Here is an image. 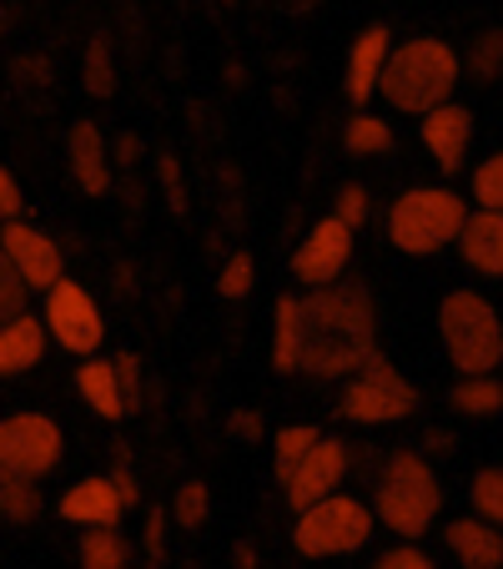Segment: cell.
Returning <instances> with one entry per match:
<instances>
[{
    "label": "cell",
    "instance_id": "1",
    "mask_svg": "<svg viewBox=\"0 0 503 569\" xmlns=\"http://www.w3.org/2000/svg\"><path fill=\"white\" fill-rule=\"evenodd\" d=\"M302 318H308L302 373L353 378L378 353V302L363 278H338L328 288H308L302 292Z\"/></svg>",
    "mask_w": 503,
    "mask_h": 569
},
{
    "label": "cell",
    "instance_id": "2",
    "mask_svg": "<svg viewBox=\"0 0 503 569\" xmlns=\"http://www.w3.org/2000/svg\"><path fill=\"white\" fill-rule=\"evenodd\" d=\"M368 505L378 515V529L418 545L443 515V479L423 449H388L378 459L373 499Z\"/></svg>",
    "mask_w": 503,
    "mask_h": 569
},
{
    "label": "cell",
    "instance_id": "3",
    "mask_svg": "<svg viewBox=\"0 0 503 569\" xmlns=\"http://www.w3.org/2000/svg\"><path fill=\"white\" fill-rule=\"evenodd\" d=\"M463 81V56L453 51L443 36H408V41L393 46L383 71V91L378 97L388 101V111L398 117H429V111L449 107L453 91Z\"/></svg>",
    "mask_w": 503,
    "mask_h": 569
},
{
    "label": "cell",
    "instance_id": "4",
    "mask_svg": "<svg viewBox=\"0 0 503 569\" xmlns=\"http://www.w3.org/2000/svg\"><path fill=\"white\" fill-rule=\"evenodd\" d=\"M439 338L459 378H483L503 368V318L479 288H453L439 302Z\"/></svg>",
    "mask_w": 503,
    "mask_h": 569
},
{
    "label": "cell",
    "instance_id": "5",
    "mask_svg": "<svg viewBox=\"0 0 503 569\" xmlns=\"http://www.w3.org/2000/svg\"><path fill=\"white\" fill-rule=\"evenodd\" d=\"M469 212L473 207L453 187H408L388 207V242L408 258H433L443 248H459Z\"/></svg>",
    "mask_w": 503,
    "mask_h": 569
},
{
    "label": "cell",
    "instance_id": "6",
    "mask_svg": "<svg viewBox=\"0 0 503 569\" xmlns=\"http://www.w3.org/2000/svg\"><path fill=\"white\" fill-rule=\"evenodd\" d=\"M373 535H378L373 505H363V499H353V495H332L292 519V545L308 559L358 555L363 545H373Z\"/></svg>",
    "mask_w": 503,
    "mask_h": 569
},
{
    "label": "cell",
    "instance_id": "7",
    "mask_svg": "<svg viewBox=\"0 0 503 569\" xmlns=\"http://www.w3.org/2000/svg\"><path fill=\"white\" fill-rule=\"evenodd\" d=\"M418 388L388 363L383 353L368 358L363 373H353L343 383V398H338V413L348 423H363V429H388V423H403L418 413Z\"/></svg>",
    "mask_w": 503,
    "mask_h": 569
},
{
    "label": "cell",
    "instance_id": "8",
    "mask_svg": "<svg viewBox=\"0 0 503 569\" xmlns=\"http://www.w3.org/2000/svg\"><path fill=\"white\" fill-rule=\"evenodd\" d=\"M41 318L46 333H51L56 348L76 358H97V348L107 343V318H101V302L91 298L76 278H61L51 292L41 298Z\"/></svg>",
    "mask_w": 503,
    "mask_h": 569
},
{
    "label": "cell",
    "instance_id": "9",
    "mask_svg": "<svg viewBox=\"0 0 503 569\" xmlns=\"http://www.w3.org/2000/svg\"><path fill=\"white\" fill-rule=\"evenodd\" d=\"M66 459V433L51 413H11L0 419V469L41 483Z\"/></svg>",
    "mask_w": 503,
    "mask_h": 569
},
{
    "label": "cell",
    "instance_id": "10",
    "mask_svg": "<svg viewBox=\"0 0 503 569\" xmlns=\"http://www.w3.org/2000/svg\"><path fill=\"white\" fill-rule=\"evenodd\" d=\"M353 463H358V453L348 449L338 433H322L318 449H312L308 459H302L298 469L278 483V489H282V499L292 505V515H302V509L322 505V499L343 495V479L353 473Z\"/></svg>",
    "mask_w": 503,
    "mask_h": 569
},
{
    "label": "cell",
    "instance_id": "11",
    "mask_svg": "<svg viewBox=\"0 0 503 569\" xmlns=\"http://www.w3.org/2000/svg\"><path fill=\"white\" fill-rule=\"evenodd\" d=\"M0 248H6V258H11L16 278L26 282V292H41L46 298V292L66 278V248L46 232V227H36V222L0 227Z\"/></svg>",
    "mask_w": 503,
    "mask_h": 569
},
{
    "label": "cell",
    "instance_id": "12",
    "mask_svg": "<svg viewBox=\"0 0 503 569\" xmlns=\"http://www.w3.org/2000/svg\"><path fill=\"white\" fill-rule=\"evenodd\" d=\"M348 258H353V227L328 212L302 232L298 252H292V278L302 288H328V282H338L348 272Z\"/></svg>",
    "mask_w": 503,
    "mask_h": 569
},
{
    "label": "cell",
    "instance_id": "13",
    "mask_svg": "<svg viewBox=\"0 0 503 569\" xmlns=\"http://www.w3.org/2000/svg\"><path fill=\"white\" fill-rule=\"evenodd\" d=\"M393 31H388L383 21L363 26V31L353 36V46H348V71H343V91L348 101H353L358 111L368 107V101L383 91V71H388V56H393Z\"/></svg>",
    "mask_w": 503,
    "mask_h": 569
},
{
    "label": "cell",
    "instance_id": "14",
    "mask_svg": "<svg viewBox=\"0 0 503 569\" xmlns=\"http://www.w3.org/2000/svg\"><path fill=\"white\" fill-rule=\"evenodd\" d=\"M66 167H71V182L87 197L111 192L117 167H111V147H107V137H101V127L91 117L71 121V131H66Z\"/></svg>",
    "mask_w": 503,
    "mask_h": 569
},
{
    "label": "cell",
    "instance_id": "15",
    "mask_svg": "<svg viewBox=\"0 0 503 569\" xmlns=\"http://www.w3.org/2000/svg\"><path fill=\"white\" fill-rule=\"evenodd\" d=\"M418 141L439 161L443 172H463L469 167V151H473V111L463 101H449V107L429 111L423 127H418Z\"/></svg>",
    "mask_w": 503,
    "mask_h": 569
},
{
    "label": "cell",
    "instance_id": "16",
    "mask_svg": "<svg viewBox=\"0 0 503 569\" xmlns=\"http://www.w3.org/2000/svg\"><path fill=\"white\" fill-rule=\"evenodd\" d=\"M56 509H61L66 525H81V529H117L121 515H127V499H121V489L111 483V473H87V479H76L71 489H66Z\"/></svg>",
    "mask_w": 503,
    "mask_h": 569
},
{
    "label": "cell",
    "instance_id": "17",
    "mask_svg": "<svg viewBox=\"0 0 503 569\" xmlns=\"http://www.w3.org/2000/svg\"><path fill=\"white\" fill-rule=\"evenodd\" d=\"M443 545L463 569H503V529L489 519H449L443 525Z\"/></svg>",
    "mask_w": 503,
    "mask_h": 569
},
{
    "label": "cell",
    "instance_id": "18",
    "mask_svg": "<svg viewBox=\"0 0 503 569\" xmlns=\"http://www.w3.org/2000/svg\"><path fill=\"white\" fill-rule=\"evenodd\" d=\"M459 258H463V268L479 272V278H503V212L473 207L469 222H463V237H459Z\"/></svg>",
    "mask_w": 503,
    "mask_h": 569
},
{
    "label": "cell",
    "instance_id": "19",
    "mask_svg": "<svg viewBox=\"0 0 503 569\" xmlns=\"http://www.w3.org/2000/svg\"><path fill=\"white\" fill-rule=\"evenodd\" d=\"M46 348H51V333H46L41 312H21V318L0 322V378L31 373L46 358Z\"/></svg>",
    "mask_w": 503,
    "mask_h": 569
},
{
    "label": "cell",
    "instance_id": "20",
    "mask_svg": "<svg viewBox=\"0 0 503 569\" xmlns=\"http://www.w3.org/2000/svg\"><path fill=\"white\" fill-rule=\"evenodd\" d=\"M76 393L87 398V409L107 423L131 419L127 409V393H121V378H117V358H81L76 368Z\"/></svg>",
    "mask_w": 503,
    "mask_h": 569
},
{
    "label": "cell",
    "instance_id": "21",
    "mask_svg": "<svg viewBox=\"0 0 503 569\" xmlns=\"http://www.w3.org/2000/svg\"><path fill=\"white\" fill-rule=\"evenodd\" d=\"M302 353H308V318H302V298L282 292L272 302V368L282 378L302 373Z\"/></svg>",
    "mask_w": 503,
    "mask_h": 569
},
{
    "label": "cell",
    "instance_id": "22",
    "mask_svg": "<svg viewBox=\"0 0 503 569\" xmlns=\"http://www.w3.org/2000/svg\"><path fill=\"white\" fill-rule=\"evenodd\" d=\"M449 409L459 419H499L503 413V383L499 373H483V378H459L449 388Z\"/></svg>",
    "mask_w": 503,
    "mask_h": 569
},
{
    "label": "cell",
    "instance_id": "23",
    "mask_svg": "<svg viewBox=\"0 0 503 569\" xmlns=\"http://www.w3.org/2000/svg\"><path fill=\"white\" fill-rule=\"evenodd\" d=\"M76 559L81 569H131V545L121 529H81Z\"/></svg>",
    "mask_w": 503,
    "mask_h": 569
},
{
    "label": "cell",
    "instance_id": "24",
    "mask_svg": "<svg viewBox=\"0 0 503 569\" xmlns=\"http://www.w3.org/2000/svg\"><path fill=\"white\" fill-rule=\"evenodd\" d=\"M41 519V483L0 469V525H36Z\"/></svg>",
    "mask_w": 503,
    "mask_h": 569
},
{
    "label": "cell",
    "instance_id": "25",
    "mask_svg": "<svg viewBox=\"0 0 503 569\" xmlns=\"http://www.w3.org/2000/svg\"><path fill=\"white\" fill-rule=\"evenodd\" d=\"M343 147L348 157H383L388 147H393V127H388V117H378V111H353L343 127Z\"/></svg>",
    "mask_w": 503,
    "mask_h": 569
},
{
    "label": "cell",
    "instance_id": "26",
    "mask_svg": "<svg viewBox=\"0 0 503 569\" xmlns=\"http://www.w3.org/2000/svg\"><path fill=\"white\" fill-rule=\"evenodd\" d=\"M81 87H87L97 101H107L111 91H117V56H111L107 31H91L87 56H81Z\"/></svg>",
    "mask_w": 503,
    "mask_h": 569
},
{
    "label": "cell",
    "instance_id": "27",
    "mask_svg": "<svg viewBox=\"0 0 503 569\" xmlns=\"http://www.w3.org/2000/svg\"><path fill=\"white\" fill-rule=\"evenodd\" d=\"M318 439H322V429H312V423H288V429L272 439V473H278V483L318 449Z\"/></svg>",
    "mask_w": 503,
    "mask_h": 569
},
{
    "label": "cell",
    "instance_id": "28",
    "mask_svg": "<svg viewBox=\"0 0 503 569\" xmlns=\"http://www.w3.org/2000/svg\"><path fill=\"white\" fill-rule=\"evenodd\" d=\"M463 71H469L473 81H499L503 76V26H483V31L473 36L469 51H463Z\"/></svg>",
    "mask_w": 503,
    "mask_h": 569
},
{
    "label": "cell",
    "instance_id": "29",
    "mask_svg": "<svg viewBox=\"0 0 503 569\" xmlns=\"http://www.w3.org/2000/svg\"><path fill=\"white\" fill-rule=\"evenodd\" d=\"M469 509L503 529V463H489L469 479Z\"/></svg>",
    "mask_w": 503,
    "mask_h": 569
},
{
    "label": "cell",
    "instance_id": "30",
    "mask_svg": "<svg viewBox=\"0 0 503 569\" xmlns=\"http://www.w3.org/2000/svg\"><path fill=\"white\" fill-rule=\"evenodd\" d=\"M469 192H473V202H479V207L503 212V151H493V157H483L479 167H473Z\"/></svg>",
    "mask_w": 503,
    "mask_h": 569
},
{
    "label": "cell",
    "instance_id": "31",
    "mask_svg": "<svg viewBox=\"0 0 503 569\" xmlns=\"http://www.w3.org/2000/svg\"><path fill=\"white\" fill-rule=\"evenodd\" d=\"M207 515H212V489H207L202 479H182V489H177V509L172 519L182 529H202Z\"/></svg>",
    "mask_w": 503,
    "mask_h": 569
},
{
    "label": "cell",
    "instance_id": "32",
    "mask_svg": "<svg viewBox=\"0 0 503 569\" xmlns=\"http://www.w3.org/2000/svg\"><path fill=\"white\" fill-rule=\"evenodd\" d=\"M252 282H258V262H252V252H232V258L222 262V272H217V292H222L227 302L247 298Z\"/></svg>",
    "mask_w": 503,
    "mask_h": 569
},
{
    "label": "cell",
    "instance_id": "33",
    "mask_svg": "<svg viewBox=\"0 0 503 569\" xmlns=\"http://www.w3.org/2000/svg\"><path fill=\"white\" fill-rule=\"evenodd\" d=\"M332 217H338V222H348L358 232V227L373 217V192H368L363 182H343V187H338V197H332Z\"/></svg>",
    "mask_w": 503,
    "mask_h": 569
},
{
    "label": "cell",
    "instance_id": "34",
    "mask_svg": "<svg viewBox=\"0 0 503 569\" xmlns=\"http://www.w3.org/2000/svg\"><path fill=\"white\" fill-rule=\"evenodd\" d=\"M26 282L16 278V268H11V258H6V248H0V322H11V318H21L26 312Z\"/></svg>",
    "mask_w": 503,
    "mask_h": 569
},
{
    "label": "cell",
    "instance_id": "35",
    "mask_svg": "<svg viewBox=\"0 0 503 569\" xmlns=\"http://www.w3.org/2000/svg\"><path fill=\"white\" fill-rule=\"evenodd\" d=\"M373 569H439V565H433L429 549H418V545H408V539H398L393 549H383V555L373 559Z\"/></svg>",
    "mask_w": 503,
    "mask_h": 569
},
{
    "label": "cell",
    "instance_id": "36",
    "mask_svg": "<svg viewBox=\"0 0 503 569\" xmlns=\"http://www.w3.org/2000/svg\"><path fill=\"white\" fill-rule=\"evenodd\" d=\"M11 222H26V192L11 167H0V227H11Z\"/></svg>",
    "mask_w": 503,
    "mask_h": 569
},
{
    "label": "cell",
    "instance_id": "37",
    "mask_svg": "<svg viewBox=\"0 0 503 569\" xmlns=\"http://www.w3.org/2000/svg\"><path fill=\"white\" fill-rule=\"evenodd\" d=\"M117 378H121V393H127V409H141V358L137 353H117Z\"/></svg>",
    "mask_w": 503,
    "mask_h": 569
},
{
    "label": "cell",
    "instance_id": "38",
    "mask_svg": "<svg viewBox=\"0 0 503 569\" xmlns=\"http://www.w3.org/2000/svg\"><path fill=\"white\" fill-rule=\"evenodd\" d=\"M227 433H232V439H242V443H258L262 433H268V423H262L258 409H232V413H227Z\"/></svg>",
    "mask_w": 503,
    "mask_h": 569
},
{
    "label": "cell",
    "instance_id": "39",
    "mask_svg": "<svg viewBox=\"0 0 503 569\" xmlns=\"http://www.w3.org/2000/svg\"><path fill=\"white\" fill-rule=\"evenodd\" d=\"M161 187H167V202H172V212L182 217L187 212V187H182V167H177V157H161Z\"/></svg>",
    "mask_w": 503,
    "mask_h": 569
},
{
    "label": "cell",
    "instance_id": "40",
    "mask_svg": "<svg viewBox=\"0 0 503 569\" xmlns=\"http://www.w3.org/2000/svg\"><path fill=\"white\" fill-rule=\"evenodd\" d=\"M141 539H147L151 559H167V515H161V509H147V529H141Z\"/></svg>",
    "mask_w": 503,
    "mask_h": 569
},
{
    "label": "cell",
    "instance_id": "41",
    "mask_svg": "<svg viewBox=\"0 0 503 569\" xmlns=\"http://www.w3.org/2000/svg\"><path fill=\"white\" fill-rule=\"evenodd\" d=\"M137 151H141V137H137V131H121V137H117V157H121V172H131V167H137Z\"/></svg>",
    "mask_w": 503,
    "mask_h": 569
},
{
    "label": "cell",
    "instance_id": "42",
    "mask_svg": "<svg viewBox=\"0 0 503 569\" xmlns=\"http://www.w3.org/2000/svg\"><path fill=\"white\" fill-rule=\"evenodd\" d=\"M258 545H252V539H237V545H232V565L237 569H258Z\"/></svg>",
    "mask_w": 503,
    "mask_h": 569
},
{
    "label": "cell",
    "instance_id": "43",
    "mask_svg": "<svg viewBox=\"0 0 503 569\" xmlns=\"http://www.w3.org/2000/svg\"><path fill=\"white\" fill-rule=\"evenodd\" d=\"M423 449H429V453H449L453 449V433L449 429H429V433H423Z\"/></svg>",
    "mask_w": 503,
    "mask_h": 569
},
{
    "label": "cell",
    "instance_id": "44",
    "mask_svg": "<svg viewBox=\"0 0 503 569\" xmlns=\"http://www.w3.org/2000/svg\"><path fill=\"white\" fill-rule=\"evenodd\" d=\"M6 36H11V6L0 0V41H6Z\"/></svg>",
    "mask_w": 503,
    "mask_h": 569
}]
</instances>
